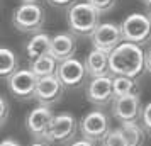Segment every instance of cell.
<instances>
[{"mask_svg": "<svg viewBox=\"0 0 151 146\" xmlns=\"http://www.w3.org/2000/svg\"><path fill=\"white\" fill-rule=\"evenodd\" d=\"M56 75L63 82L65 88L76 90V88H80L85 83V78L88 75V71H87V65L82 63L80 60H76L75 56H73V58L65 60V61L60 63Z\"/></svg>", "mask_w": 151, "mask_h": 146, "instance_id": "9", "label": "cell"}, {"mask_svg": "<svg viewBox=\"0 0 151 146\" xmlns=\"http://www.w3.org/2000/svg\"><path fill=\"white\" fill-rule=\"evenodd\" d=\"M76 0H48L49 5H53L56 9H70Z\"/></svg>", "mask_w": 151, "mask_h": 146, "instance_id": "25", "label": "cell"}, {"mask_svg": "<svg viewBox=\"0 0 151 146\" xmlns=\"http://www.w3.org/2000/svg\"><path fill=\"white\" fill-rule=\"evenodd\" d=\"M44 9L37 2H22L12 15V24L21 32H39L44 26Z\"/></svg>", "mask_w": 151, "mask_h": 146, "instance_id": "3", "label": "cell"}, {"mask_svg": "<svg viewBox=\"0 0 151 146\" xmlns=\"http://www.w3.org/2000/svg\"><path fill=\"white\" fill-rule=\"evenodd\" d=\"M144 4H146V5H148V7H151V0H143Z\"/></svg>", "mask_w": 151, "mask_h": 146, "instance_id": "30", "label": "cell"}, {"mask_svg": "<svg viewBox=\"0 0 151 146\" xmlns=\"http://www.w3.org/2000/svg\"><path fill=\"white\" fill-rule=\"evenodd\" d=\"M53 117H55V114L49 109V105L39 104L36 109L29 112L27 119H26V127H27L29 134L36 139H44Z\"/></svg>", "mask_w": 151, "mask_h": 146, "instance_id": "13", "label": "cell"}, {"mask_svg": "<svg viewBox=\"0 0 151 146\" xmlns=\"http://www.w3.org/2000/svg\"><path fill=\"white\" fill-rule=\"evenodd\" d=\"M87 71L92 78L93 77H104L110 75V63H109V53L102 49L93 48L85 58Z\"/></svg>", "mask_w": 151, "mask_h": 146, "instance_id": "15", "label": "cell"}, {"mask_svg": "<svg viewBox=\"0 0 151 146\" xmlns=\"http://www.w3.org/2000/svg\"><path fill=\"white\" fill-rule=\"evenodd\" d=\"M49 48H51V37L39 31L29 39L27 46H26V53H27V58L32 61L39 56L49 55Z\"/></svg>", "mask_w": 151, "mask_h": 146, "instance_id": "16", "label": "cell"}, {"mask_svg": "<svg viewBox=\"0 0 151 146\" xmlns=\"http://www.w3.org/2000/svg\"><path fill=\"white\" fill-rule=\"evenodd\" d=\"M110 131V122L107 114L100 109L90 111L80 122V132L82 138H87L93 143H100L102 138Z\"/></svg>", "mask_w": 151, "mask_h": 146, "instance_id": "8", "label": "cell"}, {"mask_svg": "<svg viewBox=\"0 0 151 146\" xmlns=\"http://www.w3.org/2000/svg\"><path fill=\"white\" fill-rule=\"evenodd\" d=\"M19 68V60L12 49L2 48L0 49V77L7 80L10 75H14Z\"/></svg>", "mask_w": 151, "mask_h": 146, "instance_id": "19", "label": "cell"}, {"mask_svg": "<svg viewBox=\"0 0 151 146\" xmlns=\"http://www.w3.org/2000/svg\"><path fill=\"white\" fill-rule=\"evenodd\" d=\"M58 66H60V61H56L51 55H44L32 60L29 68L32 70V73L37 78H44V77L56 75L58 73Z\"/></svg>", "mask_w": 151, "mask_h": 146, "instance_id": "17", "label": "cell"}, {"mask_svg": "<svg viewBox=\"0 0 151 146\" xmlns=\"http://www.w3.org/2000/svg\"><path fill=\"white\" fill-rule=\"evenodd\" d=\"M90 4L100 12V14H109L117 5V0H88Z\"/></svg>", "mask_w": 151, "mask_h": 146, "instance_id": "22", "label": "cell"}, {"mask_svg": "<svg viewBox=\"0 0 151 146\" xmlns=\"http://www.w3.org/2000/svg\"><path fill=\"white\" fill-rule=\"evenodd\" d=\"M76 131H78V121L71 114L63 112L53 117L44 139L51 145H66L75 139Z\"/></svg>", "mask_w": 151, "mask_h": 146, "instance_id": "4", "label": "cell"}, {"mask_svg": "<svg viewBox=\"0 0 151 146\" xmlns=\"http://www.w3.org/2000/svg\"><path fill=\"white\" fill-rule=\"evenodd\" d=\"M0 107H2V117H0V121H2V126H5L7 124V119H9V109H10L5 95L0 97Z\"/></svg>", "mask_w": 151, "mask_h": 146, "instance_id": "24", "label": "cell"}, {"mask_svg": "<svg viewBox=\"0 0 151 146\" xmlns=\"http://www.w3.org/2000/svg\"><path fill=\"white\" fill-rule=\"evenodd\" d=\"M99 146H127V141L121 129H110L99 143Z\"/></svg>", "mask_w": 151, "mask_h": 146, "instance_id": "21", "label": "cell"}, {"mask_svg": "<svg viewBox=\"0 0 151 146\" xmlns=\"http://www.w3.org/2000/svg\"><path fill=\"white\" fill-rule=\"evenodd\" d=\"M144 60H146V71L151 73V48L144 53Z\"/></svg>", "mask_w": 151, "mask_h": 146, "instance_id": "27", "label": "cell"}, {"mask_svg": "<svg viewBox=\"0 0 151 146\" xmlns=\"http://www.w3.org/2000/svg\"><path fill=\"white\" fill-rule=\"evenodd\" d=\"M29 146H49V145H48V141H46V139H44V141L39 139V141H34L32 145H29Z\"/></svg>", "mask_w": 151, "mask_h": 146, "instance_id": "29", "label": "cell"}, {"mask_svg": "<svg viewBox=\"0 0 151 146\" xmlns=\"http://www.w3.org/2000/svg\"><path fill=\"white\" fill-rule=\"evenodd\" d=\"M85 95L90 104L95 107H105L114 102L116 93H114V77L112 75H104V77H93L87 85Z\"/></svg>", "mask_w": 151, "mask_h": 146, "instance_id": "7", "label": "cell"}, {"mask_svg": "<svg viewBox=\"0 0 151 146\" xmlns=\"http://www.w3.org/2000/svg\"><path fill=\"white\" fill-rule=\"evenodd\" d=\"M148 15H150V19H151V7H150V10H148Z\"/></svg>", "mask_w": 151, "mask_h": 146, "instance_id": "32", "label": "cell"}, {"mask_svg": "<svg viewBox=\"0 0 151 146\" xmlns=\"http://www.w3.org/2000/svg\"><path fill=\"white\" fill-rule=\"evenodd\" d=\"M97 143H93V141H90V139L87 138H82V139H75V141H71L68 146H95Z\"/></svg>", "mask_w": 151, "mask_h": 146, "instance_id": "26", "label": "cell"}, {"mask_svg": "<svg viewBox=\"0 0 151 146\" xmlns=\"http://www.w3.org/2000/svg\"><path fill=\"white\" fill-rule=\"evenodd\" d=\"M124 41L122 37V29L114 22H104L100 24L97 31L90 36V42L92 46L97 49H102L110 53L112 49H116L121 42Z\"/></svg>", "mask_w": 151, "mask_h": 146, "instance_id": "11", "label": "cell"}, {"mask_svg": "<svg viewBox=\"0 0 151 146\" xmlns=\"http://www.w3.org/2000/svg\"><path fill=\"white\" fill-rule=\"evenodd\" d=\"M39 78L32 73L31 68L17 70L14 75L7 78L9 92L19 100H31L36 97V88H37Z\"/></svg>", "mask_w": 151, "mask_h": 146, "instance_id": "6", "label": "cell"}, {"mask_svg": "<svg viewBox=\"0 0 151 146\" xmlns=\"http://www.w3.org/2000/svg\"><path fill=\"white\" fill-rule=\"evenodd\" d=\"M137 90H139L137 78L126 77V75H116L114 77V93H116V97L137 93Z\"/></svg>", "mask_w": 151, "mask_h": 146, "instance_id": "20", "label": "cell"}, {"mask_svg": "<svg viewBox=\"0 0 151 146\" xmlns=\"http://www.w3.org/2000/svg\"><path fill=\"white\" fill-rule=\"evenodd\" d=\"M139 121H141V124H143L144 131L151 136V102L143 107V112H141V119H139Z\"/></svg>", "mask_w": 151, "mask_h": 146, "instance_id": "23", "label": "cell"}, {"mask_svg": "<svg viewBox=\"0 0 151 146\" xmlns=\"http://www.w3.org/2000/svg\"><path fill=\"white\" fill-rule=\"evenodd\" d=\"M110 75H126V77L139 78L146 70L144 51L139 44L129 41H122L116 49L109 53Z\"/></svg>", "mask_w": 151, "mask_h": 146, "instance_id": "1", "label": "cell"}, {"mask_svg": "<svg viewBox=\"0 0 151 146\" xmlns=\"http://www.w3.org/2000/svg\"><path fill=\"white\" fill-rule=\"evenodd\" d=\"M124 138L127 141V146H144L146 141V134L143 124H137V121L134 122H121V127Z\"/></svg>", "mask_w": 151, "mask_h": 146, "instance_id": "18", "label": "cell"}, {"mask_svg": "<svg viewBox=\"0 0 151 146\" xmlns=\"http://www.w3.org/2000/svg\"><path fill=\"white\" fill-rule=\"evenodd\" d=\"M78 48V42H76L75 34L70 31V32H60L55 37H51V48H49V55L55 58L56 61H65L73 58Z\"/></svg>", "mask_w": 151, "mask_h": 146, "instance_id": "14", "label": "cell"}, {"mask_svg": "<svg viewBox=\"0 0 151 146\" xmlns=\"http://www.w3.org/2000/svg\"><path fill=\"white\" fill-rule=\"evenodd\" d=\"M22 2H37V0H22Z\"/></svg>", "mask_w": 151, "mask_h": 146, "instance_id": "31", "label": "cell"}, {"mask_svg": "<svg viewBox=\"0 0 151 146\" xmlns=\"http://www.w3.org/2000/svg\"><path fill=\"white\" fill-rule=\"evenodd\" d=\"M124 41L143 46L151 39V19L148 14H131L121 24Z\"/></svg>", "mask_w": 151, "mask_h": 146, "instance_id": "5", "label": "cell"}, {"mask_svg": "<svg viewBox=\"0 0 151 146\" xmlns=\"http://www.w3.org/2000/svg\"><path fill=\"white\" fill-rule=\"evenodd\" d=\"M0 146H21L17 141H14V139H10V138H7V139H4L2 141V145Z\"/></svg>", "mask_w": 151, "mask_h": 146, "instance_id": "28", "label": "cell"}, {"mask_svg": "<svg viewBox=\"0 0 151 146\" xmlns=\"http://www.w3.org/2000/svg\"><path fill=\"white\" fill-rule=\"evenodd\" d=\"M100 15L102 14L88 0L75 2L68 9V14H66L68 29L78 37H90L100 26Z\"/></svg>", "mask_w": 151, "mask_h": 146, "instance_id": "2", "label": "cell"}, {"mask_svg": "<svg viewBox=\"0 0 151 146\" xmlns=\"http://www.w3.org/2000/svg\"><path fill=\"white\" fill-rule=\"evenodd\" d=\"M141 112H143V105H141V99H139L137 93L121 95V97H116L114 102H112V116L119 122L139 121Z\"/></svg>", "mask_w": 151, "mask_h": 146, "instance_id": "10", "label": "cell"}, {"mask_svg": "<svg viewBox=\"0 0 151 146\" xmlns=\"http://www.w3.org/2000/svg\"><path fill=\"white\" fill-rule=\"evenodd\" d=\"M66 90L63 82L60 80L58 75H51V77L39 78L37 82V88H36V100L41 105H51L60 102L63 97V92Z\"/></svg>", "mask_w": 151, "mask_h": 146, "instance_id": "12", "label": "cell"}]
</instances>
